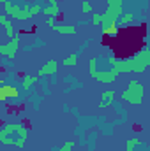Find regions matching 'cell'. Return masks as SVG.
Wrapping results in <instances>:
<instances>
[{
    "label": "cell",
    "mask_w": 150,
    "mask_h": 151,
    "mask_svg": "<svg viewBox=\"0 0 150 151\" xmlns=\"http://www.w3.org/2000/svg\"><path fill=\"white\" fill-rule=\"evenodd\" d=\"M143 95H145V90H143V84L136 79H131L129 84H127V90L122 93V99L131 102V104H141L143 100Z\"/></svg>",
    "instance_id": "1"
},
{
    "label": "cell",
    "mask_w": 150,
    "mask_h": 151,
    "mask_svg": "<svg viewBox=\"0 0 150 151\" xmlns=\"http://www.w3.org/2000/svg\"><path fill=\"white\" fill-rule=\"evenodd\" d=\"M4 84H5V83H4V81H0V88H2V86H4Z\"/></svg>",
    "instance_id": "30"
},
{
    "label": "cell",
    "mask_w": 150,
    "mask_h": 151,
    "mask_svg": "<svg viewBox=\"0 0 150 151\" xmlns=\"http://www.w3.org/2000/svg\"><path fill=\"white\" fill-rule=\"evenodd\" d=\"M14 146H16V148H23V146H25V139H21V137L14 139Z\"/></svg>",
    "instance_id": "25"
},
{
    "label": "cell",
    "mask_w": 150,
    "mask_h": 151,
    "mask_svg": "<svg viewBox=\"0 0 150 151\" xmlns=\"http://www.w3.org/2000/svg\"><path fill=\"white\" fill-rule=\"evenodd\" d=\"M120 14H122V7H115V5H108L106 12H103V16L111 18V19H118Z\"/></svg>",
    "instance_id": "9"
},
{
    "label": "cell",
    "mask_w": 150,
    "mask_h": 151,
    "mask_svg": "<svg viewBox=\"0 0 150 151\" xmlns=\"http://www.w3.org/2000/svg\"><path fill=\"white\" fill-rule=\"evenodd\" d=\"M4 90H5L7 99H9V97H12V99H18V97H20V91H18L14 86H7V84H4Z\"/></svg>",
    "instance_id": "15"
},
{
    "label": "cell",
    "mask_w": 150,
    "mask_h": 151,
    "mask_svg": "<svg viewBox=\"0 0 150 151\" xmlns=\"http://www.w3.org/2000/svg\"><path fill=\"white\" fill-rule=\"evenodd\" d=\"M141 144V141H138V139H129L127 142H125V151H136V148Z\"/></svg>",
    "instance_id": "17"
},
{
    "label": "cell",
    "mask_w": 150,
    "mask_h": 151,
    "mask_svg": "<svg viewBox=\"0 0 150 151\" xmlns=\"http://www.w3.org/2000/svg\"><path fill=\"white\" fill-rule=\"evenodd\" d=\"M57 70H58V63H57L55 60H48V62L39 69L37 77H41V76H51V74H55Z\"/></svg>",
    "instance_id": "5"
},
{
    "label": "cell",
    "mask_w": 150,
    "mask_h": 151,
    "mask_svg": "<svg viewBox=\"0 0 150 151\" xmlns=\"http://www.w3.org/2000/svg\"><path fill=\"white\" fill-rule=\"evenodd\" d=\"M4 100H7V95H5V90H4V86L0 88V102H4Z\"/></svg>",
    "instance_id": "27"
},
{
    "label": "cell",
    "mask_w": 150,
    "mask_h": 151,
    "mask_svg": "<svg viewBox=\"0 0 150 151\" xmlns=\"http://www.w3.org/2000/svg\"><path fill=\"white\" fill-rule=\"evenodd\" d=\"M5 2H7V0H0V4H5Z\"/></svg>",
    "instance_id": "31"
},
{
    "label": "cell",
    "mask_w": 150,
    "mask_h": 151,
    "mask_svg": "<svg viewBox=\"0 0 150 151\" xmlns=\"http://www.w3.org/2000/svg\"><path fill=\"white\" fill-rule=\"evenodd\" d=\"M11 11H12V4H11V2H5V4H4V12H5V16H7V14L11 16Z\"/></svg>",
    "instance_id": "23"
},
{
    "label": "cell",
    "mask_w": 150,
    "mask_h": 151,
    "mask_svg": "<svg viewBox=\"0 0 150 151\" xmlns=\"http://www.w3.org/2000/svg\"><path fill=\"white\" fill-rule=\"evenodd\" d=\"M41 11H42V7H41L39 4H30V18L36 16V14H39Z\"/></svg>",
    "instance_id": "19"
},
{
    "label": "cell",
    "mask_w": 150,
    "mask_h": 151,
    "mask_svg": "<svg viewBox=\"0 0 150 151\" xmlns=\"http://www.w3.org/2000/svg\"><path fill=\"white\" fill-rule=\"evenodd\" d=\"M48 2H50V4H57V0H48Z\"/></svg>",
    "instance_id": "29"
},
{
    "label": "cell",
    "mask_w": 150,
    "mask_h": 151,
    "mask_svg": "<svg viewBox=\"0 0 150 151\" xmlns=\"http://www.w3.org/2000/svg\"><path fill=\"white\" fill-rule=\"evenodd\" d=\"M46 25H48V27H51V28H53V27H55V25H57V23H55V18H48V21H46Z\"/></svg>",
    "instance_id": "28"
},
{
    "label": "cell",
    "mask_w": 150,
    "mask_h": 151,
    "mask_svg": "<svg viewBox=\"0 0 150 151\" xmlns=\"http://www.w3.org/2000/svg\"><path fill=\"white\" fill-rule=\"evenodd\" d=\"M104 34H106V35H110V37H115V35L118 34V27H117V25H113V27H108V28L104 30Z\"/></svg>",
    "instance_id": "20"
},
{
    "label": "cell",
    "mask_w": 150,
    "mask_h": 151,
    "mask_svg": "<svg viewBox=\"0 0 150 151\" xmlns=\"http://www.w3.org/2000/svg\"><path fill=\"white\" fill-rule=\"evenodd\" d=\"M0 142H2V144H5V146H12V144H14V139H12L11 135L4 134V132L0 130Z\"/></svg>",
    "instance_id": "16"
},
{
    "label": "cell",
    "mask_w": 150,
    "mask_h": 151,
    "mask_svg": "<svg viewBox=\"0 0 150 151\" xmlns=\"http://www.w3.org/2000/svg\"><path fill=\"white\" fill-rule=\"evenodd\" d=\"M53 30H55V32H58V34H67V35L76 34V27H74V25H55V27H53Z\"/></svg>",
    "instance_id": "10"
},
{
    "label": "cell",
    "mask_w": 150,
    "mask_h": 151,
    "mask_svg": "<svg viewBox=\"0 0 150 151\" xmlns=\"http://www.w3.org/2000/svg\"><path fill=\"white\" fill-rule=\"evenodd\" d=\"M18 47H20V37L14 35L7 44H0V55L9 58V60H12L16 56V53H18Z\"/></svg>",
    "instance_id": "2"
},
{
    "label": "cell",
    "mask_w": 150,
    "mask_h": 151,
    "mask_svg": "<svg viewBox=\"0 0 150 151\" xmlns=\"http://www.w3.org/2000/svg\"><path fill=\"white\" fill-rule=\"evenodd\" d=\"M0 25H4L5 27V35L9 39H12L16 34H14V25H12V21L5 16V14H0Z\"/></svg>",
    "instance_id": "6"
},
{
    "label": "cell",
    "mask_w": 150,
    "mask_h": 151,
    "mask_svg": "<svg viewBox=\"0 0 150 151\" xmlns=\"http://www.w3.org/2000/svg\"><path fill=\"white\" fill-rule=\"evenodd\" d=\"M113 99H115V91H104L103 93V99H101V104H99V107L101 109H106L108 106H111L113 104Z\"/></svg>",
    "instance_id": "7"
},
{
    "label": "cell",
    "mask_w": 150,
    "mask_h": 151,
    "mask_svg": "<svg viewBox=\"0 0 150 151\" xmlns=\"http://www.w3.org/2000/svg\"><path fill=\"white\" fill-rule=\"evenodd\" d=\"M41 12H44L48 18H55V16L60 14V7H58V4H50L48 7H42Z\"/></svg>",
    "instance_id": "8"
},
{
    "label": "cell",
    "mask_w": 150,
    "mask_h": 151,
    "mask_svg": "<svg viewBox=\"0 0 150 151\" xmlns=\"http://www.w3.org/2000/svg\"><path fill=\"white\" fill-rule=\"evenodd\" d=\"M117 76H118V72L113 69V70H110V72H95V74L92 76V79H95V81H99V83H113L115 79H117Z\"/></svg>",
    "instance_id": "4"
},
{
    "label": "cell",
    "mask_w": 150,
    "mask_h": 151,
    "mask_svg": "<svg viewBox=\"0 0 150 151\" xmlns=\"http://www.w3.org/2000/svg\"><path fill=\"white\" fill-rule=\"evenodd\" d=\"M2 132L7 134V135H11V134H18V137H21V139H25V141H27V137H28L27 128H25L23 125H20V123H7V125H4Z\"/></svg>",
    "instance_id": "3"
},
{
    "label": "cell",
    "mask_w": 150,
    "mask_h": 151,
    "mask_svg": "<svg viewBox=\"0 0 150 151\" xmlns=\"http://www.w3.org/2000/svg\"><path fill=\"white\" fill-rule=\"evenodd\" d=\"M133 14L131 12H125V14H120V18L117 19V27H127V25H131L133 23Z\"/></svg>",
    "instance_id": "11"
},
{
    "label": "cell",
    "mask_w": 150,
    "mask_h": 151,
    "mask_svg": "<svg viewBox=\"0 0 150 151\" xmlns=\"http://www.w3.org/2000/svg\"><path fill=\"white\" fill-rule=\"evenodd\" d=\"M37 76H25L23 74V90H30V86L34 83H37Z\"/></svg>",
    "instance_id": "14"
},
{
    "label": "cell",
    "mask_w": 150,
    "mask_h": 151,
    "mask_svg": "<svg viewBox=\"0 0 150 151\" xmlns=\"http://www.w3.org/2000/svg\"><path fill=\"white\" fill-rule=\"evenodd\" d=\"M81 11H83L85 14H90V12H92V4H90V2H83V4H81Z\"/></svg>",
    "instance_id": "21"
},
{
    "label": "cell",
    "mask_w": 150,
    "mask_h": 151,
    "mask_svg": "<svg viewBox=\"0 0 150 151\" xmlns=\"http://www.w3.org/2000/svg\"><path fill=\"white\" fill-rule=\"evenodd\" d=\"M78 60H79L78 53H71L69 56H66V58L62 60V65H64V67H74V65H78Z\"/></svg>",
    "instance_id": "12"
},
{
    "label": "cell",
    "mask_w": 150,
    "mask_h": 151,
    "mask_svg": "<svg viewBox=\"0 0 150 151\" xmlns=\"http://www.w3.org/2000/svg\"><path fill=\"white\" fill-rule=\"evenodd\" d=\"M97 72V60L95 58H92V60H88V74H90V77Z\"/></svg>",
    "instance_id": "18"
},
{
    "label": "cell",
    "mask_w": 150,
    "mask_h": 151,
    "mask_svg": "<svg viewBox=\"0 0 150 151\" xmlns=\"http://www.w3.org/2000/svg\"><path fill=\"white\" fill-rule=\"evenodd\" d=\"M134 58H136L138 62H141L143 65H149V63H150V51H149V49H141Z\"/></svg>",
    "instance_id": "13"
},
{
    "label": "cell",
    "mask_w": 150,
    "mask_h": 151,
    "mask_svg": "<svg viewBox=\"0 0 150 151\" xmlns=\"http://www.w3.org/2000/svg\"><path fill=\"white\" fill-rule=\"evenodd\" d=\"M101 19H103V14H99V12H97V14H94L92 23H94V25H101Z\"/></svg>",
    "instance_id": "24"
},
{
    "label": "cell",
    "mask_w": 150,
    "mask_h": 151,
    "mask_svg": "<svg viewBox=\"0 0 150 151\" xmlns=\"http://www.w3.org/2000/svg\"><path fill=\"white\" fill-rule=\"evenodd\" d=\"M124 0H108V5H115V7H122Z\"/></svg>",
    "instance_id": "26"
},
{
    "label": "cell",
    "mask_w": 150,
    "mask_h": 151,
    "mask_svg": "<svg viewBox=\"0 0 150 151\" xmlns=\"http://www.w3.org/2000/svg\"><path fill=\"white\" fill-rule=\"evenodd\" d=\"M73 146H74V142H73V141H67V142H66V144H64L58 151H71V150H73Z\"/></svg>",
    "instance_id": "22"
}]
</instances>
